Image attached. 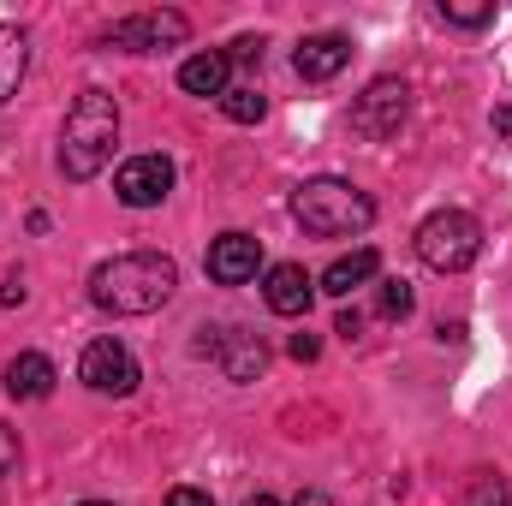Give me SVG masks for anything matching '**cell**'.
<instances>
[{
	"mask_svg": "<svg viewBox=\"0 0 512 506\" xmlns=\"http://www.w3.org/2000/svg\"><path fill=\"white\" fill-rule=\"evenodd\" d=\"M114 143H120V108L108 90H84L72 108H66V126H60V173L66 179H96L108 161H114Z\"/></svg>",
	"mask_w": 512,
	"mask_h": 506,
	"instance_id": "7a4b0ae2",
	"label": "cell"
},
{
	"mask_svg": "<svg viewBox=\"0 0 512 506\" xmlns=\"http://www.w3.org/2000/svg\"><path fill=\"white\" fill-rule=\"evenodd\" d=\"M358 328H364V316H358V310H340V322H334V334H346V340H358Z\"/></svg>",
	"mask_w": 512,
	"mask_h": 506,
	"instance_id": "d4e9b609",
	"label": "cell"
},
{
	"mask_svg": "<svg viewBox=\"0 0 512 506\" xmlns=\"http://www.w3.org/2000/svg\"><path fill=\"white\" fill-rule=\"evenodd\" d=\"M24 66H30V42H24V30L0 24V102H12V96H18Z\"/></svg>",
	"mask_w": 512,
	"mask_h": 506,
	"instance_id": "2e32d148",
	"label": "cell"
},
{
	"mask_svg": "<svg viewBox=\"0 0 512 506\" xmlns=\"http://www.w3.org/2000/svg\"><path fill=\"white\" fill-rule=\"evenodd\" d=\"M495 131H512V108H501V114H495Z\"/></svg>",
	"mask_w": 512,
	"mask_h": 506,
	"instance_id": "4316f807",
	"label": "cell"
},
{
	"mask_svg": "<svg viewBox=\"0 0 512 506\" xmlns=\"http://www.w3.org/2000/svg\"><path fill=\"white\" fill-rule=\"evenodd\" d=\"M203 352L221 364L227 381H256L262 364H268V352H262V340H256L251 328H221L215 340H203Z\"/></svg>",
	"mask_w": 512,
	"mask_h": 506,
	"instance_id": "9c48e42d",
	"label": "cell"
},
{
	"mask_svg": "<svg viewBox=\"0 0 512 506\" xmlns=\"http://www.w3.org/2000/svg\"><path fill=\"white\" fill-rule=\"evenodd\" d=\"M256 268H262V239H251V233H221L209 245V280H221V286H245V280H256Z\"/></svg>",
	"mask_w": 512,
	"mask_h": 506,
	"instance_id": "30bf717a",
	"label": "cell"
},
{
	"mask_svg": "<svg viewBox=\"0 0 512 506\" xmlns=\"http://www.w3.org/2000/svg\"><path fill=\"white\" fill-rule=\"evenodd\" d=\"M167 506H215V501H209L203 489H173V495H167Z\"/></svg>",
	"mask_w": 512,
	"mask_h": 506,
	"instance_id": "cb8c5ba5",
	"label": "cell"
},
{
	"mask_svg": "<svg viewBox=\"0 0 512 506\" xmlns=\"http://www.w3.org/2000/svg\"><path fill=\"white\" fill-rule=\"evenodd\" d=\"M167 191H173V161L167 155H131L120 167V179H114V197L126 209H155Z\"/></svg>",
	"mask_w": 512,
	"mask_h": 506,
	"instance_id": "ba28073f",
	"label": "cell"
},
{
	"mask_svg": "<svg viewBox=\"0 0 512 506\" xmlns=\"http://www.w3.org/2000/svg\"><path fill=\"white\" fill-rule=\"evenodd\" d=\"M221 114H227L233 126H256V120L268 114V102H262L256 90H227V96H221Z\"/></svg>",
	"mask_w": 512,
	"mask_h": 506,
	"instance_id": "ac0fdd59",
	"label": "cell"
},
{
	"mask_svg": "<svg viewBox=\"0 0 512 506\" xmlns=\"http://www.w3.org/2000/svg\"><path fill=\"white\" fill-rule=\"evenodd\" d=\"M262 298H268V310H274V316H304V310H310V298H316V280H310L298 262H274V268H268V280H262Z\"/></svg>",
	"mask_w": 512,
	"mask_h": 506,
	"instance_id": "7c38bea8",
	"label": "cell"
},
{
	"mask_svg": "<svg viewBox=\"0 0 512 506\" xmlns=\"http://www.w3.org/2000/svg\"><path fill=\"white\" fill-rule=\"evenodd\" d=\"M78 381L84 387H96V393H114V399H126L137 393V358H131L120 340H90L84 346V358H78Z\"/></svg>",
	"mask_w": 512,
	"mask_h": 506,
	"instance_id": "52a82bcc",
	"label": "cell"
},
{
	"mask_svg": "<svg viewBox=\"0 0 512 506\" xmlns=\"http://www.w3.org/2000/svg\"><path fill=\"white\" fill-rule=\"evenodd\" d=\"M227 60H233V66H256V60H262V36H239Z\"/></svg>",
	"mask_w": 512,
	"mask_h": 506,
	"instance_id": "44dd1931",
	"label": "cell"
},
{
	"mask_svg": "<svg viewBox=\"0 0 512 506\" xmlns=\"http://www.w3.org/2000/svg\"><path fill=\"white\" fill-rule=\"evenodd\" d=\"M179 286V268L173 256L161 251H126V256H108L96 274H90V304L108 310V316H149L173 298Z\"/></svg>",
	"mask_w": 512,
	"mask_h": 506,
	"instance_id": "6da1fadb",
	"label": "cell"
},
{
	"mask_svg": "<svg viewBox=\"0 0 512 506\" xmlns=\"http://www.w3.org/2000/svg\"><path fill=\"white\" fill-rule=\"evenodd\" d=\"M346 60H352V42H346V36H334V30H322V36H304V42H298V54H292L298 78H310V84H328V78H340V72H346Z\"/></svg>",
	"mask_w": 512,
	"mask_h": 506,
	"instance_id": "8fae6325",
	"label": "cell"
},
{
	"mask_svg": "<svg viewBox=\"0 0 512 506\" xmlns=\"http://www.w3.org/2000/svg\"><path fill=\"white\" fill-rule=\"evenodd\" d=\"M54 364L42 358V352H18L12 364H6V393L12 399H48L54 393Z\"/></svg>",
	"mask_w": 512,
	"mask_h": 506,
	"instance_id": "5bb4252c",
	"label": "cell"
},
{
	"mask_svg": "<svg viewBox=\"0 0 512 506\" xmlns=\"http://www.w3.org/2000/svg\"><path fill=\"white\" fill-rule=\"evenodd\" d=\"M245 506H280V501H274V495H251Z\"/></svg>",
	"mask_w": 512,
	"mask_h": 506,
	"instance_id": "83f0119b",
	"label": "cell"
},
{
	"mask_svg": "<svg viewBox=\"0 0 512 506\" xmlns=\"http://www.w3.org/2000/svg\"><path fill=\"white\" fill-rule=\"evenodd\" d=\"M441 18H447V24H459V30H477V24H489V18H495V6H453V0H441Z\"/></svg>",
	"mask_w": 512,
	"mask_h": 506,
	"instance_id": "d6986e66",
	"label": "cell"
},
{
	"mask_svg": "<svg viewBox=\"0 0 512 506\" xmlns=\"http://www.w3.org/2000/svg\"><path fill=\"white\" fill-rule=\"evenodd\" d=\"M292 221L310 233V239H352L376 221V203L352 185V179H304L292 191Z\"/></svg>",
	"mask_w": 512,
	"mask_h": 506,
	"instance_id": "3957f363",
	"label": "cell"
},
{
	"mask_svg": "<svg viewBox=\"0 0 512 506\" xmlns=\"http://www.w3.org/2000/svg\"><path fill=\"white\" fill-rule=\"evenodd\" d=\"M292 506H334V501H328L322 489H304V495H298V501H292Z\"/></svg>",
	"mask_w": 512,
	"mask_h": 506,
	"instance_id": "484cf974",
	"label": "cell"
},
{
	"mask_svg": "<svg viewBox=\"0 0 512 506\" xmlns=\"http://www.w3.org/2000/svg\"><path fill=\"white\" fill-rule=\"evenodd\" d=\"M417 256H423L435 274L471 268V262L483 256V227H477V215H465V209H435V215L417 227Z\"/></svg>",
	"mask_w": 512,
	"mask_h": 506,
	"instance_id": "277c9868",
	"label": "cell"
},
{
	"mask_svg": "<svg viewBox=\"0 0 512 506\" xmlns=\"http://www.w3.org/2000/svg\"><path fill=\"white\" fill-rule=\"evenodd\" d=\"M227 72H233L227 54H191L179 66V90H191V96H227Z\"/></svg>",
	"mask_w": 512,
	"mask_h": 506,
	"instance_id": "9a60e30c",
	"label": "cell"
},
{
	"mask_svg": "<svg viewBox=\"0 0 512 506\" xmlns=\"http://www.w3.org/2000/svg\"><path fill=\"white\" fill-rule=\"evenodd\" d=\"M405 114H411V90L399 78H376L358 96V108H352V131L370 137V143H382V137H393V131L405 126Z\"/></svg>",
	"mask_w": 512,
	"mask_h": 506,
	"instance_id": "8992f818",
	"label": "cell"
},
{
	"mask_svg": "<svg viewBox=\"0 0 512 506\" xmlns=\"http://www.w3.org/2000/svg\"><path fill=\"white\" fill-rule=\"evenodd\" d=\"M471 506H507L501 477H477V483H471Z\"/></svg>",
	"mask_w": 512,
	"mask_h": 506,
	"instance_id": "ffe728a7",
	"label": "cell"
},
{
	"mask_svg": "<svg viewBox=\"0 0 512 506\" xmlns=\"http://www.w3.org/2000/svg\"><path fill=\"white\" fill-rule=\"evenodd\" d=\"M12 465H18V429H6V423H0V477H6Z\"/></svg>",
	"mask_w": 512,
	"mask_h": 506,
	"instance_id": "7402d4cb",
	"label": "cell"
},
{
	"mask_svg": "<svg viewBox=\"0 0 512 506\" xmlns=\"http://www.w3.org/2000/svg\"><path fill=\"white\" fill-rule=\"evenodd\" d=\"M411 304H417V292H411L405 280H382V286H376V316H387V322H405Z\"/></svg>",
	"mask_w": 512,
	"mask_h": 506,
	"instance_id": "e0dca14e",
	"label": "cell"
},
{
	"mask_svg": "<svg viewBox=\"0 0 512 506\" xmlns=\"http://www.w3.org/2000/svg\"><path fill=\"white\" fill-rule=\"evenodd\" d=\"M376 274H382V256L370 251V245H358L352 256H334V262H328L322 292H328V298H352V292H358V286H370Z\"/></svg>",
	"mask_w": 512,
	"mask_h": 506,
	"instance_id": "4fadbf2b",
	"label": "cell"
},
{
	"mask_svg": "<svg viewBox=\"0 0 512 506\" xmlns=\"http://www.w3.org/2000/svg\"><path fill=\"white\" fill-rule=\"evenodd\" d=\"M191 36V18L185 12H137L120 18L114 30H102V48H126V54H155V48H173Z\"/></svg>",
	"mask_w": 512,
	"mask_h": 506,
	"instance_id": "5b68a950",
	"label": "cell"
},
{
	"mask_svg": "<svg viewBox=\"0 0 512 506\" xmlns=\"http://www.w3.org/2000/svg\"><path fill=\"white\" fill-rule=\"evenodd\" d=\"M84 506H108V501H84Z\"/></svg>",
	"mask_w": 512,
	"mask_h": 506,
	"instance_id": "f1b7e54d",
	"label": "cell"
},
{
	"mask_svg": "<svg viewBox=\"0 0 512 506\" xmlns=\"http://www.w3.org/2000/svg\"><path fill=\"white\" fill-rule=\"evenodd\" d=\"M316 352H322L316 334H292V358H298V364H316Z\"/></svg>",
	"mask_w": 512,
	"mask_h": 506,
	"instance_id": "603a6c76",
	"label": "cell"
}]
</instances>
